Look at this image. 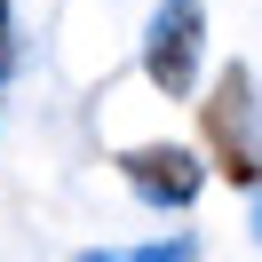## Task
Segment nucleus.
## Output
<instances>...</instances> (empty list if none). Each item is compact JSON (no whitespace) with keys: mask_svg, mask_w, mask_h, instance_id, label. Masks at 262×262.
Masks as SVG:
<instances>
[{"mask_svg":"<svg viewBox=\"0 0 262 262\" xmlns=\"http://www.w3.org/2000/svg\"><path fill=\"white\" fill-rule=\"evenodd\" d=\"M199 119H207V159H214V175H230V183H246V191H254V183H262L254 72H246V64H230L223 80H214V96L199 103Z\"/></svg>","mask_w":262,"mask_h":262,"instance_id":"obj_1","label":"nucleus"},{"mask_svg":"<svg viewBox=\"0 0 262 262\" xmlns=\"http://www.w3.org/2000/svg\"><path fill=\"white\" fill-rule=\"evenodd\" d=\"M199 48H207V8L199 0H159V16L143 32V72L167 96H191L199 88Z\"/></svg>","mask_w":262,"mask_h":262,"instance_id":"obj_2","label":"nucleus"},{"mask_svg":"<svg viewBox=\"0 0 262 262\" xmlns=\"http://www.w3.org/2000/svg\"><path fill=\"white\" fill-rule=\"evenodd\" d=\"M119 175L135 183V199H151V207H191L199 191H207V159L183 143H135L119 151Z\"/></svg>","mask_w":262,"mask_h":262,"instance_id":"obj_3","label":"nucleus"},{"mask_svg":"<svg viewBox=\"0 0 262 262\" xmlns=\"http://www.w3.org/2000/svg\"><path fill=\"white\" fill-rule=\"evenodd\" d=\"M254 238H262V199H254Z\"/></svg>","mask_w":262,"mask_h":262,"instance_id":"obj_4","label":"nucleus"},{"mask_svg":"<svg viewBox=\"0 0 262 262\" xmlns=\"http://www.w3.org/2000/svg\"><path fill=\"white\" fill-rule=\"evenodd\" d=\"M0 64H8V40H0Z\"/></svg>","mask_w":262,"mask_h":262,"instance_id":"obj_5","label":"nucleus"}]
</instances>
